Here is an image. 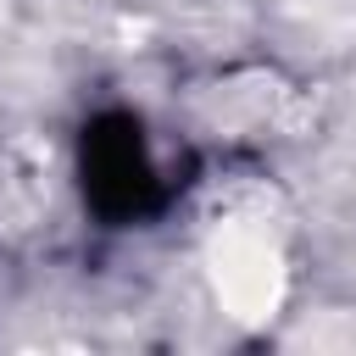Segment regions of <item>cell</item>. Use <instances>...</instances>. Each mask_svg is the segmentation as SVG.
I'll return each instance as SVG.
<instances>
[{
    "instance_id": "6da1fadb",
    "label": "cell",
    "mask_w": 356,
    "mask_h": 356,
    "mask_svg": "<svg viewBox=\"0 0 356 356\" xmlns=\"http://www.w3.org/2000/svg\"><path fill=\"white\" fill-rule=\"evenodd\" d=\"M56 211V172L33 150H6L0 156V234H33Z\"/></svg>"
}]
</instances>
